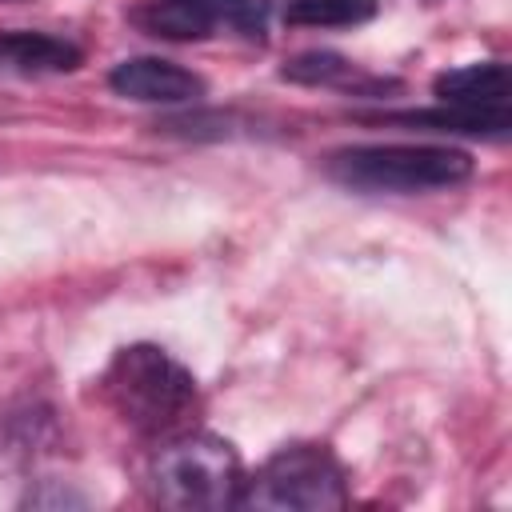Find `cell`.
Here are the masks:
<instances>
[{"label": "cell", "mask_w": 512, "mask_h": 512, "mask_svg": "<svg viewBox=\"0 0 512 512\" xmlns=\"http://www.w3.org/2000/svg\"><path fill=\"white\" fill-rule=\"evenodd\" d=\"M100 392L108 408L144 436H176L196 412V380L156 344H128L112 356Z\"/></svg>", "instance_id": "obj_1"}, {"label": "cell", "mask_w": 512, "mask_h": 512, "mask_svg": "<svg viewBox=\"0 0 512 512\" xmlns=\"http://www.w3.org/2000/svg\"><path fill=\"white\" fill-rule=\"evenodd\" d=\"M80 48L64 36H48V32H0V72L8 76H56V72H72L80 68Z\"/></svg>", "instance_id": "obj_7"}, {"label": "cell", "mask_w": 512, "mask_h": 512, "mask_svg": "<svg viewBox=\"0 0 512 512\" xmlns=\"http://www.w3.org/2000/svg\"><path fill=\"white\" fill-rule=\"evenodd\" d=\"M380 12V0H288L284 20L304 28H356Z\"/></svg>", "instance_id": "obj_11"}, {"label": "cell", "mask_w": 512, "mask_h": 512, "mask_svg": "<svg viewBox=\"0 0 512 512\" xmlns=\"http://www.w3.org/2000/svg\"><path fill=\"white\" fill-rule=\"evenodd\" d=\"M280 76L292 80V84H312V88H360V84L380 88V80L364 76L352 60H344L336 52H304V56L288 60Z\"/></svg>", "instance_id": "obj_10"}, {"label": "cell", "mask_w": 512, "mask_h": 512, "mask_svg": "<svg viewBox=\"0 0 512 512\" xmlns=\"http://www.w3.org/2000/svg\"><path fill=\"white\" fill-rule=\"evenodd\" d=\"M244 468L228 440L212 432H180L168 436L152 460L156 500L184 512L236 508L244 496Z\"/></svg>", "instance_id": "obj_3"}, {"label": "cell", "mask_w": 512, "mask_h": 512, "mask_svg": "<svg viewBox=\"0 0 512 512\" xmlns=\"http://www.w3.org/2000/svg\"><path fill=\"white\" fill-rule=\"evenodd\" d=\"M388 120L412 124V128H428V132H464V136H488V140H500L512 128V112L508 108H468V104H444V100L436 108L396 112Z\"/></svg>", "instance_id": "obj_9"}, {"label": "cell", "mask_w": 512, "mask_h": 512, "mask_svg": "<svg viewBox=\"0 0 512 512\" xmlns=\"http://www.w3.org/2000/svg\"><path fill=\"white\" fill-rule=\"evenodd\" d=\"M244 508L264 512H328L348 504V476L324 444H292L244 480Z\"/></svg>", "instance_id": "obj_4"}, {"label": "cell", "mask_w": 512, "mask_h": 512, "mask_svg": "<svg viewBox=\"0 0 512 512\" xmlns=\"http://www.w3.org/2000/svg\"><path fill=\"white\" fill-rule=\"evenodd\" d=\"M132 24L160 40H208L220 28L264 40L268 0H148L132 8Z\"/></svg>", "instance_id": "obj_5"}, {"label": "cell", "mask_w": 512, "mask_h": 512, "mask_svg": "<svg viewBox=\"0 0 512 512\" xmlns=\"http://www.w3.org/2000/svg\"><path fill=\"white\" fill-rule=\"evenodd\" d=\"M108 84L128 96V100H140V104H188V100H200L204 96V80L192 72V68H180L172 60H160V56H132V60H120L108 76Z\"/></svg>", "instance_id": "obj_6"}, {"label": "cell", "mask_w": 512, "mask_h": 512, "mask_svg": "<svg viewBox=\"0 0 512 512\" xmlns=\"http://www.w3.org/2000/svg\"><path fill=\"white\" fill-rule=\"evenodd\" d=\"M432 88L444 104H468V108H508V92H512L508 68L500 60H480L440 72Z\"/></svg>", "instance_id": "obj_8"}, {"label": "cell", "mask_w": 512, "mask_h": 512, "mask_svg": "<svg viewBox=\"0 0 512 512\" xmlns=\"http://www.w3.org/2000/svg\"><path fill=\"white\" fill-rule=\"evenodd\" d=\"M324 172L356 192H436L472 176V156L452 144H352L324 160Z\"/></svg>", "instance_id": "obj_2"}]
</instances>
